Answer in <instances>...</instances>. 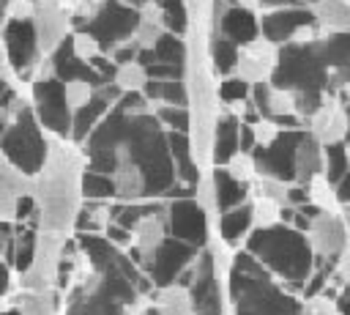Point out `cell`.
<instances>
[{"label": "cell", "mask_w": 350, "mask_h": 315, "mask_svg": "<svg viewBox=\"0 0 350 315\" xmlns=\"http://www.w3.org/2000/svg\"><path fill=\"white\" fill-rule=\"evenodd\" d=\"M137 22H139V8L137 5H129L123 0H107L96 8V14L90 16V22L82 30L96 36L104 55H109L118 44L134 38Z\"/></svg>", "instance_id": "cell-6"}, {"label": "cell", "mask_w": 350, "mask_h": 315, "mask_svg": "<svg viewBox=\"0 0 350 315\" xmlns=\"http://www.w3.org/2000/svg\"><path fill=\"white\" fill-rule=\"evenodd\" d=\"M306 200L317 211H339L342 208L339 194H336V184L325 173H317V175L309 178V184H306Z\"/></svg>", "instance_id": "cell-29"}, {"label": "cell", "mask_w": 350, "mask_h": 315, "mask_svg": "<svg viewBox=\"0 0 350 315\" xmlns=\"http://www.w3.org/2000/svg\"><path fill=\"white\" fill-rule=\"evenodd\" d=\"M230 299L235 304V315H287V310H295L290 307V299L279 293L262 263L249 249L232 257Z\"/></svg>", "instance_id": "cell-2"}, {"label": "cell", "mask_w": 350, "mask_h": 315, "mask_svg": "<svg viewBox=\"0 0 350 315\" xmlns=\"http://www.w3.org/2000/svg\"><path fill=\"white\" fill-rule=\"evenodd\" d=\"M252 227H254V219H252V203L249 200L235 205V208L221 211V216H219V233L230 247H238L241 241H246Z\"/></svg>", "instance_id": "cell-24"}, {"label": "cell", "mask_w": 350, "mask_h": 315, "mask_svg": "<svg viewBox=\"0 0 350 315\" xmlns=\"http://www.w3.org/2000/svg\"><path fill=\"white\" fill-rule=\"evenodd\" d=\"M306 241H309V247H312L314 255H320V257H336L350 244V233L345 227L342 214L339 211H317L309 219Z\"/></svg>", "instance_id": "cell-15"}, {"label": "cell", "mask_w": 350, "mask_h": 315, "mask_svg": "<svg viewBox=\"0 0 350 315\" xmlns=\"http://www.w3.org/2000/svg\"><path fill=\"white\" fill-rule=\"evenodd\" d=\"M8 288H11V268H8V260L0 257V299L8 293Z\"/></svg>", "instance_id": "cell-50"}, {"label": "cell", "mask_w": 350, "mask_h": 315, "mask_svg": "<svg viewBox=\"0 0 350 315\" xmlns=\"http://www.w3.org/2000/svg\"><path fill=\"white\" fill-rule=\"evenodd\" d=\"M82 197L85 200H115L112 173L85 167V173H82Z\"/></svg>", "instance_id": "cell-34"}, {"label": "cell", "mask_w": 350, "mask_h": 315, "mask_svg": "<svg viewBox=\"0 0 350 315\" xmlns=\"http://www.w3.org/2000/svg\"><path fill=\"white\" fill-rule=\"evenodd\" d=\"M334 271H336V279L350 288V244L336 255V268Z\"/></svg>", "instance_id": "cell-48"}, {"label": "cell", "mask_w": 350, "mask_h": 315, "mask_svg": "<svg viewBox=\"0 0 350 315\" xmlns=\"http://www.w3.org/2000/svg\"><path fill=\"white\" fill-rule=\"evenodd\" d=\"M221 167H227V173H230L232 178L243 181V184H252V181L260 175V173H257V162H254V156H252L249 151L232 153V159H230L227 164H221Z\"/></svg>", "instance_id": "cell-39"}, {"label": "cell", "mask_w": 350, "mask_h": 315, "mask_svg": "<svg viewBox=\"0 0 350 315\" xmlns=\"http://www.w3.org/2000/svg\"><path fill=\"white\" fill-rule=\"evenodd\" d=\"M63 88H66V101L71 110L85 107L96 93V85L88 79H68V82H63Z\"/></svg>", "instance_id": "cell-42"}, {"label": "cell", "mask_w": 350, "mask_h": 315, "mask_svg": "<svg viewBox=\"0 0 350 315\" xmlns=\"http://www.w3.org/2000/svg\"><path fill=\"white\" fill-rule=\"evenodd\" d=\"M301 134L304 131H298V129H284L271 145H265V148L257 145L252 151V156L257 162V173L293 184V159H295V145H298Z\"/></svg>", "instance_id": "cell-14"}, {"label": "cell", "mask_w": 350, "mask_h": 315, "mask_svg": "<svg viewBox=\"0 0 350 315\" xmlns=\"http://www.w3.org/2000/svg\"><path fill=\"white\" fill-rule=\"evenodd\" d=\"M167 145H170V156H172V167H175V178L178 184L194 186L202 175V167L197 164L194 153H191V142L186 131H167Z\"/></svg>", "instance_id": "cell-22"}, {"label": "cell", "mask_w": 350, "mask_h": 315, "mask_svg": "<svg viewBox=\"0 0 350 315\" xmlns=\"http://www.w3.org/2000/svg\"><path fill=\"white\" fill-rule=\"evenodd\" d=\"M142 96L150 104H189L186 79H153V77H148Z\"/></svg>", "instance_id": "cell-27"}, {"label": "cell", "mask_w": 350, "mask_h": 315, "mask_svg": "<svg viewBox=\"0 0 350 315\" xmlns=\"http://www.w3.org/2000/svg\"><path fill=\"white\" fill-rule=\"evenodd\" d=\"M309 8L325 36L350 33V0H309Z\"/></svg>", "instance_id": "cell-23"}, {"label": "cell", "mask_w": 350, "mask_h": 315, "mask_svg": "<svg viewBox=\"0 0 350 315\" xmlns=\"http://www.w3.org/2000/svg\"><path fill=\"white\" fill-rule=\"evenodd\" d=\"M88 167V156L82 145L68 137L49 134L46 159L41 170L33 175V197H36V227L46 233L66 236L74 230V216L82 205V173Z\"/></svg>", "instance_id": "cell-1"}, {"label": "cell", "mask_w": 350, "mask_h": 315, "mask_svg": "<svg viewBox=\"0 0 350 315\" xmlns=\"http://www.w3.org/2000/svg\"><path fill=\"white\" fill-rule=\"evenodd\" d=\"M118 99H120V88H118L115 82L98 85L96 93H93V99H90L85 107L74 110V118H71V140H74L77 145H82V142L90 137V131L101 123V118L115 107Z\"/></svg>", "instance_id": "cell-17"}, {"label": "cell", "mask_w": 350, "mask_h": 315, "mask_svg": "<svg viewBox=\"0 0 350 315\" xmlns=\"http://www.w3.org/2000/svg\"><path fill=\"white\" fill-rule=\"evenodd\" d=\"M33 192V175L16 170L14 164H0V222H14L16 200Z\"/></svg>", "instance_id": "cell-20"}, {"label": "cell", "mask_w": 350, "mask_h": 315, "mask_svg": "<svg viewBox=\"0 0 350 315\" xmlns=\"http://www.w3.org/2000/svg\"><path fill=\"white\" fill-rule=\"evenodd\" d=\"M325 170V145H320L309 131L301 134L295 145V159H293V184L306 186L312 175Z\"/></svg>", "instance_id": "cell-21"}, {"label": "cell", "mask_w": 350, "mask_h": 315, "mask_svg": "<svg viewBox=\"0 0 350 315\" xmlns=\"http://www.w3.org/2000/svg\"><path fill=\"white\" fill-rule=\"evenodd\" d=\"M30 82H33L30 85V104H33V112H36L38 123L44 126V131L55 134V137H68L71 140L74 110L66 101L63 82L55 74H46V71H38Z\"/></svg>", "instance_id": "cell-5"}, {"label": "cell", "mask_w": 350, "mask_h": 315, "mask_svg": "<svg viewBox=\"0 0 350 315\" xmlns=\"http://www.w3.org/2000/svg\"><path fill=\"white\" fill-rule=\"evenodd\" d=\"M109 203L112 200H88L85 205H79V211L74 216V230L77 233H104V227L109 225Z\"/></svg>", "instance_id": "cell-28"}, {"label": "cell", "mask_w": 350, "mask_h": 315, "mask_svg": "<svg viewBox=\"0 0 350 315\" xmlns=\"http://www.w3.org/2000/svg\"><path fill=\"white\" fill-rule=\"evenodd\" d=\"M0 38L5 44L8 66L19 79H33L38 63L46 58L38 47V36L30 19H8L5 27L0 30Z\"/></svg>", "instance_id": "cell-7"}, {"label": "cell", "mask_w": 350, "mask_h": 315, "mask_svg": "<svg viewBox=\"0 0 350 315\" xmlns=\"http://www.w3.org/2000/svg\"><path fill=\"white\" fill-rule=\"evenodd\" d=\"M230 5H241V8H252V11H260V0H230Z\"/></svg>", "instance_id": "cell-53"}, {"label": "cell", "mask_w": 350, "mask_h": 315, "mask_svg": "<svg viewBox=\"0 0 350 315\" xmlns=\"http://www.w3.org/2000/svg\"><path fill=\"white\" fill-rule=\"evenodd\" d=\"M112 82L120 88V93H139L148 82V68L142 60H129V63H118Z\"/></svg>", "instance_id": "cell-35"}, {"label": "cell", "mask_w": 350, "mask_h": 315, "mask_svg": "<svg viewBox=\"0 0 350 315\" xmlns=\"http://www.w3.org/2000/svg\"><path fill=\"white\" fill-rule=\"evenodd\" d=\"M252 219H254V227H260V230L279 225L282 222V203L257 194L254 203H252Z\"/></svg>", "instance_id": "cell-37"}, {"label": "cell", "mask_w": 350, "mask_h": 315, "mask_svg": "<svg viewBox=\"0 0 350 315\" xmlns=\"http://www.w3.org/2000/svg\"><path fill=\"white\" fill-rule=\"evenodd\" d=\"M66 238L68 236L38 230L33 263H30L27 271H22V290H49V288H55L57 266H60V252H63Z\"/></svg>", "instance_id": "cell-10"}, {"label": "cell", "mask_w": 350, "mask_h": 315, "mask_svg": "<svg viewBox=\"0 0 350 315\" xmlns=\"http://www.w3.org/2000/svg\"><path fill=\"white\" fill-rule=\"evenodd\" d=\"M273 63H268V60H262V58H257V55H252V52H246L243 47H241V52H238V63H235V77H241L243 82H249V85H257V82H268L271 79V74H273Z\"/></svg>", "instance_id": "cell-33"}, {"label": "cell", "mask_w": 350, "mask_h": 315, "mask_svg": "<svg viewBox=\"0 0 350 315\" xmlns=\"http://www.w3.org/2000/svg\"><path fill=\"white\" fill-rule=\"evenodd\" d=\"M104 236H107L115 247H120V249H129V247L134 244V230H129V227H123V225H115V222H109V225L104 227Z\"/></svg>", "instance_id": "cell-47"}, {"label": "cell", "mask_w": 350, "mask_h": 315, "mask_svg": "<svg viewBox=\"0 0 350 315\" xmlns=\"http://www.w3.org/2000/svg\"><path fill=\"white\" fill-rule=\"evenodd\" d=\"M202 247H194V244H186L175 236H167L159 249L153 252V260L148 266V277L153 282V288H164V285H172L178 282V277L197 260Z\"/></svg>", "instance_id": "cell-11"}, {"label": "cell", "mask_w": 350, "mask_h": 315, "mask_svg": "<svg viewBox=\"0 0 350 315\" xmlns=\"http://www.w3.org/2000/svg\"><path fill=\"white\" fill-rule=\"evenodd\" d=\"M8 55H5V44H3V38H0V77H8Z\"/></svg>", "instance_id": "cell-52"}, {"label": "cell", "mask_w": 350, "mask_h": 315, "mask_svg": "<svg viewBox=\"0 0 350 315\" xmlns=\"http://www.w3.org/2000/svg\"><path fill=\"white\" fill-rule=\"evenodd\" d=\"M189 293H191V307L194 315H221V290L216 279V257L213 249L205 244L191 263V279H189Z\"/></svg>", "instance_id": "cell-8"}, {"label": "cell", "mask_w": 350, "mask_h": 315, "mask_svg": "<svg viewBox=\"0 0 350 315\" xmlns=\"http://www.w3.org/2000/svg\"><path fill=\"white\" fill-rule=\"evenodd\" d=\"M0 3H3V0H0Z\"/></svg>", "instance_id": "cell-57"}, {"label": "cell", "mask_w": 350, "mask_h": 315, "mask_svg": "<svg viewBox=\"0 0 350 315\" xmlns=\"http://www.w3.org/2000/svg\"><path fill=\"white\" fill-rule=\"evenodd\" d=\"M336 194H339V203H342V205L350 203V175H345V178L336 184Z\"/></svg>", "instance_id": "cell-51"}, {"label": "cell", "mask_w": 350, "mask_h": 315, "mask_svg": "<svg viewBox=\"0 0 350 315\" xmlns=\"http://www.w3.org/2000/svg\"><path fill=\"white\" fill-rule=\"evenodd\" d=\"M252 184H254V192H257V194L271 197V200H279L282 205H287V189H290L287 181L273 178V175H257Z\"/></svg>", "instance_id": "cell-41"}, {"label": "cell", "mask_w": 350, "mask_h": 315, "mask_svg": "<svg viewBox=\"0 0 350 315\" xmlns=\"http://www.w3.org/2000/svg\"><path fill=\"white\" fill-rule=\"evenodd\" d=\"M46 145H49V134H44V126L38 123L33 104L27 101L0 134V151L8 164H14L27 175H36L46 159Z\"/></svg>", "instance_id": "cell-4"}, {"label": "cell", "mask_w": 350, "mask_h": 315, "mask_svg": "<svg viewBox=\"0 0 350 315\" xmlns=\"http://www.w3.org/2000/svg\"><path fill=\"white\" fill-rule=\"evenodd\" d=\"M30 22L36 27L38 47L44 55L55 52L68 38V33L74 30L71 27V8L63 0H33Z\"/></svg>", "instance_id": "cell-12"}, {"label": "cell", "mask_w": 350, "mask_h": 315, "mask_svg": "<svg viewBox=\"0 0 350 315\" xmlns=\"http://www.w3.org/2000/svg\"><path fill=\"white\" fill-rule=\"evenodd\" d=\"M211 175H213V184H216V211L219 214L249 200V184L232 178L227 173V167H216Z\"/></svg>", "instance_id": "cell-25"}, {"label": "cell", "mask_w": 350, "mask_h": 315, "mask_svg": "<svg viewBox=\"0 0 350 315\" xmlns=\"http://www.w3.org/2000/svg\"><path fill=\"white\" fill-rule=\"evenodd\" d=\"M0 315H19V307H16V304H14V307H8V310H3V312H0Z\"/></svg>", "instance_id": "cell-55"}, {"label": "cell", "mask_w": 350, "mask_h": 315, "mask_svg": "<svg viewBox=\"0 0 350 315\" xmlns=\"http://www.w3.org/2000/svg\"><path fill=\"white\" fill-rule=\"evenodd\" d=\"M189 19H211V0H183Z\"/></svg>", "instance_id": "cell-49"}, {"label": "cell", "mask_w": 350, "mask_h": 315, "mask_svg": "<svg viewBox=\"0 0 350 315\" xmlns=\"http://www.w3.org/2000/svg\"><path fill=\"white\" fill-rule=\"evenodd\" d=\"M241 118L230 110H221L216 118V129H213V153H211V164L221 167L232 159V153L241 151Z\"/></svg>", "instance_id": "cell-19"}, {"label": "cell", "mask_w": 350, "mask_h": 315, "mask_svg": "<svg viewBox=\"0 0 350 315\" xmlns=\"http://www.w3.org/2000/svg\"><path fill=\"white\" fill-rule=\"evenodd\" d=\"M164 222H167L170 236L180 238L186 244H194V247H205L208 244V214L194 197H172V200H167Z\"/></svg>", "instance_id": "cell-9"}, {"label": "cell", "mask_w": 350, "mask_h": 315, "mask_svg": "<svg viewBox=\"0 0 350 315\" xmlns=\"http://www.w3.org/2000/svg\"><path fill=\"white\" fill-rule=\"evenodd\" d=\"M208 36H224L232 44L243 47L252 38L260 36V16L252 8H241V5H227L219 16L208 19Z\"/></svg>", "instance_id": "cell-18"}, {"label": "cell", "mask_w": 350, "mask_h": 315, "mask_svg": "<svg viewBox=\"0 0 350 315\" xmlns=\"http://www.w3.org/2000/svg\"><path fill=\"white\" fill-rule=\"evenodd\" d=\"M342 148H345V159H347V167H350V140H345Z\"/></svg>", "instance_id": "cell-54"}, {"label": "cell", "mask_w": 350, "mask_h": 315, "mask_svg": "<svg viewBox=\"0 0 350 315\" xmlns=\"http://www.w3.org/2000/svg\"><path fill=\"white\" fill-rule=\"evenodd\" d=\"M153 307H156V312H159V315H194L191 293H189V288H186V285H180V282H172V285L156 288Z\"/></svg>", "instance_id": "cell-26"}, {"label": "cell", "mask_w": 350, "mask_h": 315, "mask_svg": "<svg viewBox=\"0 0 350 315\" xmlns=\"http://www.w3.org/2000/svg\"><path fill=\"white\" fill-rule=\"evenodd\" d=\"M153 115L167 131L189 134V107L186 104H153Z\"/></svg>", "instance_id": "cell-36"}, {"label": "cell", "mask_w": 350, "mask_h": 315, "mask_svg": "<svg viewBox=\"0 0 350 315\" xmlns=\"http://www.w3.org/2000/svg\"><path fill=\"white\" fill-rule=\"evenodd\" d=\"M252 131H254V142L257 145H271L282 131H284V126L276 121V118H257L254 123H252Z\"/></svg>", "instance_id": "cell-44"}, {"label": "cell", "mask_w": 350, "mask_h": 315, "mask_svg": "<svg viewBox=\"0 0 350 315\" xmlns=\"http://www.w3.org/2000/svg\"><path fill=\"white\" fill-rule=\"evenodd\" d=\"M145 68H148V77H153V79H186V66L153 60V63H148Z\"/></svg>", "instance_id": "cell-46"}, {"label": "cell", "mask_w": 350, "mask_h": 315, "mask_svg": "<svg viewBox=\"0 0 350 315\" xmlns=\"http://www.w3.org/2000/svg\"><path fill=\"white\" fill-rule=\"evenodd\" d=\"M71 52H74L79 60L90 63V60L98 58L104 49H101V44H98V38L90 36L88 30H71Z\"/></svg>", "instance_id": "cell-40"}, {"label": "cell", "mask_w": 350, "mask_h": 315, "mask_svg": "<svg viewBox=\"0 0 350 315\" xmlns=\"http://www.w3.org/2000/svg\"><path fill=\"white\" fill-rule=\"evenodd\" d=\"M164 22L161 19H153V16H142L139 14V22H137V30H134V41L139 44V49H153L156 41L164 36Z\"/></svg>", "instance_id": "cell-38"}, {"label": "cell", "mask_w": 350, "mask_h": 315, "mask_svg": "<svg viewBox=\"0 0 350 315\" xmlns=\"http://www.w3.org/2000/svg\"><path fill=\"white\" fill-rule=\"evenodd\" d=\"M238 52H241V47L232 44L230 38H224V36H208V55H211V66H213L216 77H227V74L235 71Z\"/></svg>", "instance_id": "cell-30"}, {"label": "cell", "mask_w": 350, "mask_h": 315, "mask_svg": "<svg viewBox=\"0 0 350 315\" xmlns=\"http://www.w3.org/2000/svg\"><path fill=\"white\" fill-rule=\"evenodd\" d=\"M320 145H339L350 134V112L347 104L339 101L334 93H325L323 101L314 107L309 115V129H306Z\"/></svg>", "instance_id": "cell-13"}, {"label": "cell", "mask_w": 350, "mask_h": 315, "mask_svg": "<svg viewBox=\"0 0 350 315\" xmlns=\"http://www.w3.org/2000/svg\"><path fill=\"white\" fill-rule=\"evenodd\" d=\"M246 249L271 271L284 274L287 279H301L309 274L312 247L306 238L301 241L298 233L290 227H279V225L265 230L254 227V233L246 236Z\"/></svg>", "instance_id": "cell-3"}, {"label": "cell", "mask_w": 350, "mask_h": 315, "mask_svg": "<svg viewBox=\"0 0 350 315\" xmlns=\"http://www.w3.org/2000/svg\"><path fill=\"white\" fill-rule=\"evenodd\" d=\"M90 3H96V5H101V3H107V0H90Z\"/></svg>", "instance_id": "cell-56"}, {"label": "cell", "mask_w": 350, "mask_h": 315, "mask_svg": "<svg viewBox=\"0 0 350 315\" xmlns=\"http://www.w3.org/2000/svg\"><path fill=\"white\" fill-rule=\"evenodd\" d=\"M257 16H260V36L276 41L279 47L287 44V41H293V36H295L304 25L314 22L312 8H309V0H306V3H298V5H284V8L260 11Z\"/></svg>", "instance_id": "cell-16"}, {"label": "cell", "mask_w": 350, "mask_h": 315, "mask_svg": "<svg viewBox=\"0 0 350 315\" xmlns=\"http://www.w3.org/2000/svg\"><path fill=\"white\" fill-rule=\"evenodd\" d=\"M16 225V222H14ZM36 241H38V227L33 225H16L14 230V255H11V266L22 274L30 268L33 255H36Z\"/></svg>", "instance_id": "cell-31"}, {"label": "cell", "mask_w": 350, "mask_h": 315, "mask_svg": "<svg viewBox=\"0 0 350 315\" xmlns=\"http://www.w3.org/2000/svg\"><path fill=\"white\" fill-rule=\"evenodd\" d=\"M298 315H345V312L331 296H309L298 307Z\"/></svg>", "instance_id": "cell-43"}, {"label": "cell", "mask_w": 350, "mask_h": 315, "mask_svg": "<svg viewBox=\"0 0 350 315\" xmlns=\"http://www.w3.org/2000/svg\"><path fill=\"white\" fill-rule=\"evenodd\" d=\"M19 315H57L60 301H57V290H25L16 299Z\"/></svg>", "instance_id": "cell-32"}, {"label": "cell", "mask_w": 350, "mask_h": 315, "mask_svg": "<svg viewBox=\"0 0 350 315\" xmlns=\"http://www.w3.org/2000/svg\"><path fill=\"white\" fill-rule=\"evenodd\" d=\"M194 200L205 208V214L216 211V184H213V175H200V181L194 184Z\"/></svg>", "instance_id": "cell-45"}]
</instances>
